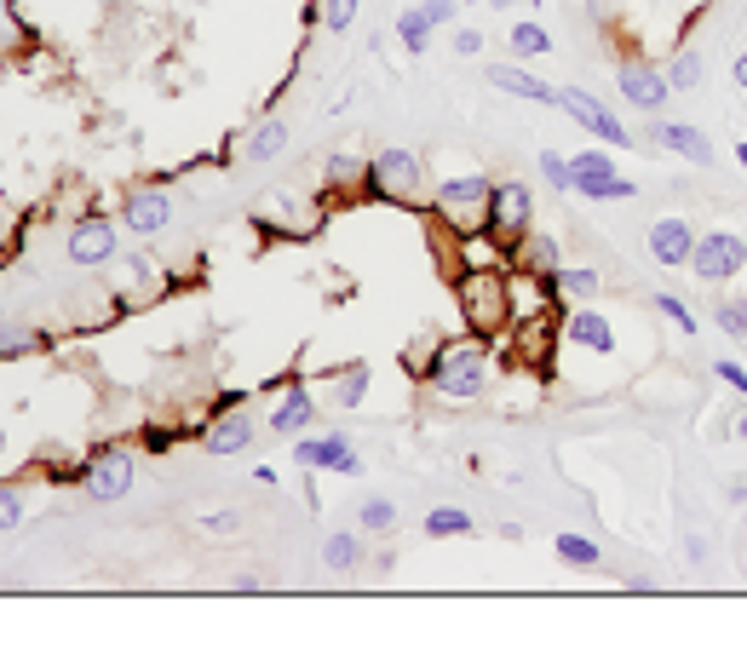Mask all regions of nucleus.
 <instances>
[{
    "label": "nucleus",
    "mask_w": 747,
    "mask_h": 672,
    "mask_svg": "<svg viewBox=\"0 0 747 672\" xmlns=\"http://www.w3.org/2000/svg\"><path fill=\"white\" fill-rule=\"evenodd\" d=\"M455 294H460V304H466V328L477 339H489V334H500L512 322V288H507V276H500L495 264H472V271H460Z\"/></svg>",
    "instance_id": "1"
},
{
    "label": "nucleus",
    "mask_w": 747,
    "mask_h": 672,
    "mask_svg": "<svg viewBox=\"0 0 747 672\" xmlns=\"http://www.w3.org/2000/svg\"><path fill=\"white\" fill-rule=\"evenodd\" d=\"M426 379L437 385L443 397H455V402H472V397H483V385H489V351H483V339L443 345V351L432 357Z\"/></svg>",
    "instance_id": "2"
},
{
    "label": "nucleus",
    "mask_w": 747,
    "mask_h": 672,
    "mask_svg": "<svg viewBox=\"0 0 747 672\" xmlns=\"http://www.w3.org/2000/svg\"><path fill=\"white\" fill-rule=\"evenodd\" d=\"M483 231H489L500 248H518V241L535 231V190L523 185V178H500V185H489Z\"/></svg>",
    "instance_id": "3"
},
{
    "label": "nucleus",
    "mask_w": 747,
    "mask_h": 672,
    "mask_svg": "<svg viewBox=\"0 0 747 672\" xmlns=\"http://www.w3.org/2000/svg\"><path fill=\"white\" fill-rule=\"evenodd\" d=\"M552 110H563L581 133H593L598 145H610V150H627V145H633V133L610 115V104H598V98L581 92V87H558V104H552Z\"/></svg>",
    "instance_id": "4"
},
{
    "label": "nucleus",
    "mask_w": 747,
    "mask_h": 672,
    "mask_svg": "<svg viewBox=\"0 0 747 672\" xmlns=\"http://www.w3.org/2000/svg\"><path fill=\"white\" fill-rule=\"evenodd\" d=\"M420 178H426V167H420L414 150H379V155L369 161V196L414 201V196H420Z\"/></svg>",
    "instance_id": "5"
},
{
    "label": "nucleus",
    "mask_w": 747,
    "mask_h": 672,
    "mask_svg": "<svg viewBox=\"0 0 747 672\" xmlns=\"http://www.w3.org/2000/svg\"><path fill=\"white\" fill-rule=\"evenodd\" d=\"M742 264H747V236H736V231H708V236H696V253H690V271L701 276V282H731V276H742Z\"/></svg>",
    "instance_id": "6"
},
{
    "label": "nucleus",
    "mask_w": 747,
    "mask_h": 672,
    "mask_svg": "<svg viewBox=\"0 0 747 672\" xmlns=\"http://www.w3.org/2000/svg\"><path fill=\"white\" fill-rule=\"evenodd\" d=\"M483 208H489V178L483 173H460V178H443L437 185V213L455 224V231H483Z\"/></svg>",
    "instance_id": "7"
},
{
    "label": "nucleus",
    "mask_w": 747,
    "mask_h": 672,
    "mask_svg": "<svg viewBox=\"0 0 747 672\" xmlns=\"http://www.w3.org/2000/svg\"><path fill=\"white\" fill-rule=\"evenodd\" d=\"M294 465H299V472H346V477H357L362 472V455L351 448L346 432H322V437L299 432L294 437Z\"/></svg>",
    "instance_id": "8"
},
{
    "label": "nucleus",
    "mask_w": 747,
    "mask_h": 672,
    "mask_svg": "<svg viewBox=\"0 0 747 672\" xmlns=\"http://www.w3.org/2000/svg\"><path fill=\"white\" fill-rule=\"evenodd\" d=\"M570 167H575V196H587V201H633L638 196V185H633V178H621L615 161L603 155V150L570 155Z\"/></svg>",
    "instance_id": "9"
},
{
    "label": "nucleus",
    "mask_w": 747,
    "mask_h": 672,
    "mask_svg": "<svg viewBox=\"0 0 747 672\" xmlns=\"http://www.w3.org/2000/svg\"><path fill=\"white\" fill-rule=\"evenodd\" d=\"M615 87H621V98H627L633 110H644V115H661V110H668V98H673L668 70L644 64V58H627V64L615 70Z\"/></svg>",
    "instance_id": "10"
},
{
    "label": "nucleus",
    "mask_w": 747,
    "mask_h": 672,
    "mask_svg": "<svg viewBox=\"0 0 747 672\" xmlns=\"http://www.w3.org/2000/svg\"><path fill=\"white\" fill-rule=\"evenodd\" d=\"M253 437H259V425L248 414V402L225 397L219 402V420L201 432V448H208V455H241V448H253Z\"/></svg>",
    "instance_id": "11"
},
{
    "label": "nucleus",
    "mask_w": 747,
    "mask_h": 672,
    "mask_svg": "<svg viewBox=\"0 0 747 672\" xmlns=\"http://www.w3.org/2000/svg\"><path fill=\"white\" fill-rule=\"evenodd\" d=\"M80 483H87L92 500H121L133 488V455L127 448H98L87 460V472H80Z\"/></svg>",
    "instance_id": "12"
},
{
    "label": "nucleus",
    "mask_w": 747,
    "mask_h": 672,
    "mask_svg": "<svg viewBox=\"0 0 747 672\" xmlns=\"http://www.w3.org/2000/svg\"><path fill=\"white\" fill-rule=\"evenodd\" d=\"M650 138H656V150H673V155H684V161H696L701 173L713 167V145H708V133H701V127H690V121L656 115V127H650Z\"/></svg>",
    "instance_id": "13"
},
{
    "label": "nucleus",
    "mask_w": 747,
    "mask_h": 672,
    "mask_svg": "<svg viewBox=\"0 0 747 672\" xmlns=\"http://www.w3.org/2000/svg\"><path fill=\"white\" fill-rule=\"evenodd\" d=\"M121 219H127V231H138V236H161V231L173 224V201H167V190L145 185V190H133V196H127Z\"/></svg>",
    "instance_id": "14"
},
{
    "label": "nucleus",
    "mask_w": 747,
    "mask_h": 672,
    "mask_svg": "<svg viewBox=\"0 0 747 672\" xmlns=\"http://www.w3.org/2000/svg\"><path fill=\"white\" fill-rule=\"evenodd\" d=\"M70 259H75V264H110V259H115V224H110V219H75Z\"/></svg>",
    "instance_id": "15"
},
{
    "label": "nucleus",
    "mask_w": 747,
    "mask_h": 672,
    "mask_svg": "<svg viewBox=\"0 0 747 672\" xmlns=\"http://www.w3.org/2000/svg\"><path fill=\"white\" fill-rule=\"evenodd\" d=\"M650 253H656V264H684V271H690V253H696L690 219H656L650 224Z\"/></svg>",
    "instance_id": "16"
},
{
    "label": "nucleus",
    "mask_w": 747,
    "mask_h": 672,
    "mask_svg": "<svg viewBox=\"0 0 747 672\" xmlns=\"http://www.w3.org/2000/svg\"><path fill=\"white\" fill-rule=\"evenodd\" d=\"M316 414H322V402L306 391V385H288V397L271 409V432L299 437V432H311V425H316Z\"/></svg>",
    "instance_id": "17"
},
{
    "label": "nucleus",
    "mask_w": 747,
    "mask_h": 672,
    "mask_svg": "<svg viewBox=\"0 0 747 672\" xmlns=\"http://www.w3.org/2000/svg\"><path fill=\"white\" fill-rule=\"evenodd\" d=\"M489 80H495L507 98H523V104H558V87H552V80H540V75L518 70V64H495Z\"/></svg>",
    "instance_id": "18"
},
{
    "label": "nucleus",
    "mask_w": 747,
    "mask_h": 672,
    "mask_svg": "<svg viewBox=\"0 0 747 672\" xmlns=\"http://www.w3.org/2000/svg\"><path fill=\"white\" fill-rule=\"evenodd\" d=\"M563 339L581 345V351H593V357H615V328L598 311H575L570 322H563Z\"/></svg>",
    "instance_id": "19"
},
{
    "label": "nucleus",
    "mask_w": 747,
    "mask_h": 672,
    "mask_svg": "<svg viewBox=\"0 0 747 672\" xmlns=\"http://www.w3.org/2000/svg\"><path fill=\"white\" fill-rule=\"evenodd\" d=\"M518 271H530V276H540V282H552V276L563 271L558 241H552V236H540V231H530V236L518 241Z\"/></svg>",
    "instance_id": "20"
},
{
    "label": "nucleus",
    "mask_w": 747,
    "mask_h": 672,
    "mask_svg": "<svg viewBox=\"0 0 747 672\" xmlns=\"http://www.w3.org/2000/svg\"><path fill=\"white\" fill-rule=\"evenodd\" d=\"M322 385H328V402H334V409H357V402L369 397V362H351V369L328 374Z\"/></svg>",
    "instance_id": "21"
},
{
    "label": "nucleus",
    "mask_w": 747,
    "mask_h": 672,
    "mask_svg": "<svg viewBox=\"0 0 747 672\" xmlns=\"http://www.w3.org/2000/svg\"><path fill=\"white\" fill-rule=\"evenodd\" d=\"M598 288H603V276L587 271V264H563V271L552 276V294H563V299H593Z\"/></svg>",
    "instance_id": "22"
},
{
    "label": "nucleus",
    "mask_w": 747,
    "mask_h": 672,
    "mask_svg": "<svg viewBox=\"0 0 747 672\" xmlns=\"http://www.w3.org/2000/svg\"><path fill=\"white\" fill-rule=\"evenodd\" d=\"M397 40H402V52H414V58L432 47V17H426V7H409V12L397 17Z\"/></svg>",
    "instance_id": "23"
},
{
    "label": "nucleus",
    "mask_w": 747,
    "mask_h": 672,
    "mask_svg": "<svg viewBox=\"0 0 747 672\" xmlns=\"http://www.w3.org/2000/svg\"><path fill=\"white\" fill-rule=\"evenodd\" d=\"M552 546H558V558L570 563V569H598L603 563V546L587 540V535H558Z\"/></svg>",
    "instance_id": "24"
},
{
    "label": "nucleus",
    "mask_w": 747,
    "mask_h": 672,
    "mask_svg": "<svg viewBox=\"0 0 747 672\" xmlns=\"http://www.w3.org/2000/svg\"><path fill=\"white\" fill-rule=\"evenodd\" d=\"M288 150V127L282 121H259V133L248 138V161H276Z\"/></svg>",
    "instance_id": "25"
},
{
    "label": "nucleus",
    "mask_w": 747,
    "mask_h": 672,
    "mask_svg": "<svg viewBox=\"0 0 747 672\" xmlns=\"http://www.w3.org/2000/svg\"><path fill=\"white\" fill-rule=\"evenodd\" d=\"M322 563H328V569H357V563H362V540L339 528V535L322 540Z\"/></svg>",
    "instance_id": "26"
},
{
    "label": "nucleus",
    "mask_w": 747,
    "mask_h": 672,
    "mask_svg": "<svg viewBox=\"0 0 747 672\" xmlns=\"http://www.w3.org/2000/svg\"><path fill=\"white\" fill-rule=\"evenodd\" d=\"M701 75H708V64H701V52H690L684 47L673 64H668V80H673V92H690V87H701Z\"/></svg>",
    "instance_id": "27"
},
{
    "label": "nucleus",
    "mask_w": 747,
    "mask_h": 672,
    "mask_svg": "<svg viewBox=\"0 0 747 672\" xmlns=\"http://www.w3.org/2000/svg\"><path fill=\"white\" fill-rule=\"evenodd\" d=\"M328 185H334V190L369 185V161H357V155H328Z\"/></svg>",
    "instance_id": "28"
},
{
    "label": "nucleus",
    "mask_w": 747,
    "mask_h": 672,
    "mask_svg": "<svg viewBox=\"0 0 747 672\" xmlns=\"http://www.w3.org/2000/svg\"><path fill=\"white\" fill-rule=\"evenodd\" d=\"M362 0H316V24L328 29V35H346L351 29V17H357Z\"/></svg>",
    "instance_id": "29"
},
{
    "label": "nucleus",
    "mask_w": 747,
    "mask_h": 672,
    "mask_svg": "<svg viewBox=\"0 0 747 672\" xmlns=\"http://www.w3.org/2000/svg\"><path fill=\"white\" fill-rule=\"evenodd\" d=\"M426 535H472V512H455V506H437V512H426Z\"/></svg>",
    "instance_id": "30"
},
{
    "label": "nucleus",
    "mask_w": 747,
    "mask_h": 672,
    "mask_svg": "<svg viewBox=\"0 0 747 672\" xmlns=\"http://www.w3.org/2000/svg\"><path fill=\"white\" fill-rule=\"evenodd\" d=\"M656 311L668 316V322H673L678 334H701V322H696V311H690V304H684L678 294H656Z\"/></svg>",
    "instance_id": "31"
},
{
    "label": "nucleus",
    "mask_w": 747,
    "mask_h": 672,
    "mask_svg": "<svg viewBox=\"0 0 747 672\" xmlns=\"http://www.w3.org/2000/svg\"><path fill=\"white\" fill-rule=\"evenodd\" d=\"M357 523L369 528V535H386V528L397 523V506L379 500V495H369V500H362V512H357Z\"/></svg>",
    "instance_id": "32"
},
{
    "label": "nucleus",
    "mask_w": 747,
    "mask_h": 672,
    "mask_svg": "<svg viewBox=\"0 0 747 672\" xmlns=\"http://www.w3.org/2000/svg\"><path fill=\"white\" fill-rule=\"evenodd\" d=\"M512 52L518 58H540V52H552V35L540 29V24H518L512 29Z\"/></svg>",
    "instance_id": "33"
},
{
    "label": "nucleus",
    "mask_w": 747,
    "mask_h": 672,
    "mask_svg": "<svg viewBox=\"0 0 747 672\" xmlns=\"http://www.w3.org/2000/svg\"><path fill=\"white\" fill-rule=\"evenodd\" d=\"M713 322H719V334L747 339V299H724L719 311H713Z\"/></svg>",
    "instance_id": "34"
},
{
    "label": "nucleus",
    "mask_w": 747,
    "mask_h": 672,
    "mask_svg": "<svg viewBox=\"0 0 747 672\" xmlns=\"http://www.w3.org/2000/svg\"><path fill=\"white\" fill-rule=\"evenodd\" d=\"M540 173H547V185H552V190H575V167H570V155L540 150Z\"/></svg>",
    "instance_id": "35"
},
{
    "label": "nucleus",
    "mask_w": 747,
    "mask_h": 672,
    "mask_svg": "<svg viewBox=\"0 0 747 672\" xmlns=\"http://www.w3.org/2000/svg\"><path fill=\"white\" fill-rule=\"evenodd\" d=\"M24 351H40V334H35V328H12V322H0V357H24Z\"/></svg>",
    "instance_id": "36"
},
{
    "label": "nucleus",
    "mask_w": 747,
    "mask_h": 672,
    "mask_svg": "<svg viewBox=\"0 0 747 672\" xmlns=\"http://www.w3.org/2000/svg\"><path fill=\"white\" fill-rule=\"evenodd\" d=\"M17 523H24V500H17L12 488L0 483V535H7V528H17Z\"/></svg>",
    "instance_id": "37"
},
{
    "label": "nucleus",
    "mask_w": 747,
    "mask_h": 672,
    "mask_svg": "<svg viewBox=\"0 0 747 672\" xmlns=\"http://www.w3.org/2000/svg\"><path fill=\"white\" fill-rule=\"evenodd\" d=\"M713 374H719L724 385H731V391H742V397H747V369H742V362H731V357H719V362H713Z\"/></svg>",
    "instance_id": "38"
},
{
    "label": "nucleus",
    "mask_w": 747,
    "mask_h": 672,
    "mask_svg": "<svg viewBox=\"0 0 747 672\" xmlns=\"http://www.w3.org/2000/svg\"><path fill=\"white\" fill-rule=\"evenodd\" d=\"M455 52H460V58H477V52H483V35H477V29H460V35H455Z\"/></svg>",
    "instance_id": "39"
},
{
    "label": "nucleus",
    "mask_w": 747,
    "mask_h": 672,
    "mask_svg": "<svg viewBox=\"0 0 747 672\" xmlns=\"http://www.w3.org/2000/svg\"><path fill=\"white\" fill-rule=\"evenodd\" d=\"M426 17H432V29H443L455 17V0H426Z\"/></svg>",
    "instance_id": "40"
},
{
    "label": "nucleus",
    "mask_w": 747,
    "mask_h": 672,
    "mask_svg": "<svg viewBox=\"0 0 747 672\" xmlns=\"http://www.w3.org/2000/svg\"><path fill=\"white\" fill-rule=\"evenodd\" d=\"M173 437H178V432H173V425H150V432H145V443L155 448V455H161V448H167Z\"/></svg>",
    "instance_id": "41"
},
{
    "label": "nucleus",
    "mask_w": 747,
    "mask_h": 672,
    "mask_svg": "<svg viewBox=\"0 0 747 672\" xmlns=\"http://www.w3.org/2000/svg\"><path fill=\"white\" fill-rule=\"evenodd\" d=\"M684 540H690V546H684V558H690V563L708 558V540H701V535H684Z\"/></svg>",
    "instance_id": "42"
},
{
    "label": "nucleus",
    "mask_w": 747,
    "mask_h": 672,
    "mask_svg": "<svg viewBox=\"0 0 747 672\" xmlns=\"http://www.w3.org/2000/svg\"><path fill=\"white\" fill-rule=\"evenodd\" d=\"M731 80H736V87L747 92V52H742V58H736V64H731Z\"/></svg>",
    "instance_id": "43"
},
{
    "label": "nucleus",
    "mask_w": 747,
    "mask_h": 672,
    "mask_svg": "<svg viewBox=\"0 0 747 672\" xmlns=\"http://www.w3.org/2000/svg\"><path fill=\"white\" fill-rule=\"evenodd\" d=\"M736 437H747V409L736 414Z\"/></svg>",
    "instance_id": "44"
},
{
    "label": "nucleus",
    "mask_w": 747,
    "mask_h": 672,
    "mask_svg": "<svg viewBox=\"0 0 747 672\" xmlns=\"http://www.w3.org/2000/svg\"><path fill=\"white\" fill-rule=\"evenodd\" d=\"M736 161H742V173H747V138H742V145H736Z\"/></svg>",
    "instance_id": "45"
},
{
    "label": "nucleus",
    "mask_w": 747,
    "mask_h": 672,
    "mask_svg": "<svg viewBox=\"0 0 747 672\" xmlns=\"http://www.w3.org/2000/svg\"><path fill=\"white\" fill-rule=\"evenodd\" d=\"M466 7H507V0H466Z\"/></svg>",
    "instance_id": "46"
},
{
    "label": "nucleus",
    "mask_w": 747,
    "mask_h": 672,
    "mask_svg": "<svg viewBox=\"0 0 747 672\" xmlns=\"http://www.w3.org/2000/svg\"><path fill=\"white\" fill-rule=\"evenodd\" d=\"M742 506H747V500H742Z\"/></svg>",
    "instance_id": "47"
}]
</instances>
